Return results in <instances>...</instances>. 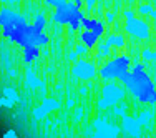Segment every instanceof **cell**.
I'll return each instance as SVG.
<instances>
[{"label": "cell", "mask_w": 156, "mask_h": 138, "mask_svg": "<svg viewBox=\"0 0 156 138\" xmlns=\"http://www.w3.org/2000/svg\"><path fill=\"white\" fill-rule=\"evenodd\" d=\"M106 20H108V22H115V13L108 12V13H106Z\"/></svg>", "instance_id": "obj_25"}, {"label": "cell", "mask_w": 156, "mask_h": 138, "mask_svg": "<svg viewBox=\"0 0 156 138\" xmlns=\"http://www.w3.org/2000/svg\"><path fill=\"white\" fill-rule=\"evenodd\" d=\"M138 12L141 13V15H151V17L156 15V12L153 10V7H151V5H140L138 7Z\"/></svg>", "instance_id": "obj_17"}, {"label": "cell", "mask_w": 156, "mask_h": 138, "mask_svg": "<svg viewBox=\"0 0 156 138\" xmlns=\"http://www.w3.org/2000/svg\"><path fill=\"white\" fill-rule=\"evenodd\" d=\"M22 24H27L23 15H20V13L13 12V10H10V9L0 10V27H2V37L3 38L9 37V33L12 28H15L17 25H22Z\"/></svg>", "instance_id": "obj_6"}, {"label": "cell", "mask_w": 156, "mask_h": 138, "mask_svg": "<svg viewBox=\"0 0 156 138\" xmlns=\"http://www.w3.org/2000/svg\"><path fill=\"white\" fill-rule=\"evenodd\" d=\"M106 42H108L110 47H116V48H121L125 47V37L123 35H110L108 38H106Z\"/></svg>", "instance_id": "obj_14"}, {"label": "cell", "mask_w": 156, "mask_h": 138, "mask_svg": "<svg viewBox=\"0 0 156 138\" xmlns=\"http://www.w3.org/2000/svg\"><path fill=\"white\" fill-rule=\"evenodd\" d=\"M40 57V48L37 45H28L23 47V62L25 63H32L33 60Z\"/></svg>", "instance_id": "obj_12"}, {"label": "cell", "mask_w": 156, "mask_h": 138, "mask_svg": "<svg viewBox=\"0 0 156 138\" xmlns=\"http://www.w3.org/2000/svg\"><path fill=\"white\" fill-rule=\"evenodd\" d=\"M43 2H45L48 7H55V9H57V7H60L62 3L68 2V0H43Z\"/></svg>", "instance_id": "obj_20"}, {"label": "cell", "mask_w": 156, "mask_h": 138, "mask_svg": "<svg viewBox=\"0 0 156 138\" xmlns=\"http://www.w3.org/2000/svg\"><path fill=\"white\" fill-rule=\"evenodd\" d=\"M81 27H83L85 30H91V32L98 33L100 37L103 35V32H105V24L100 22V20H96V18L83 17V18H81Z\"/></svg>", "instance_id": "obj_9"}, {"label": "cell", "mask_w": 156, "mask_h": 138, "mask_svg": "<svg viewBox=\"0 0 156 138\" xmlns=\"http://www.w3.org/2000/svg\"><path fill=\"white\" fill-rule=\"evenodd\" d=\"M141 57H143V60H148V62H156V52H151V50H143Z\"/></svg>", "instance_id": "obj_18"}, {"label": "cell", "mask_w": 156, "mask_h": 138, "mask_svg": "<svg viewBox=\"0 0 156 138\" xmlns=\"http://www.w3.org/2000/svg\"><path fill=\"white\" fill-rule=\"evenodd\" d=\"M85 17V13L80 9H76L72 2H65L60 7H57L53 12V22L58 25H70V30L76 32L81 27V18Z\"/></svg>", "instance_id": "obj_3"}, {"label": "cell", "mask_w": 156, "mask_h": 138, "mask_svg": "<svg viewBox=\"0 0 156 138\" xmlns=\"http://www.w3.org/2000/svg\"><path fill=\"white\" fill-rule=\"evenodd\" d=\"M153 18H154V20H156V15H154V17H153Z\"/></svg>", "instance_id": "obj_27"}, {"label": "cell", "mask_w": 156, "mask_h": 138, "mask_svg": "<svg viewBox=\"0 0 156 138\" xmlns=\"http://www.w3.org/2000/svg\"><path fill=\"white\" fill-rule=\"evenodd\" d=\"M98 45V53H96V57L98 58H106L110 55L111 52V47L108 45V42H101V43H96Z\"/></svg>", "instance_id": "obj_15"}, {"label": "cell", "mask_w": 156, "mask_h": 138, "mask_svg": "<svg viewBox=\"0 0 156 138\" xmlns=\"http://www.w3.org/2000/svg\"><path fill=\"white\" fill-rule=\"evenodd\" d=\"M129 72V57L128 55H120L110 60L106 65H103L98 70V75L105 80H121L126 73Z\"/></svg>", "instance_id": "obj_4"}, {"label": "cell", "mask_w": 156, "mask_h": 138, "mask_svg": "<svg viewBox=\"0 0 156 138\" xmlns=\"http://www.w3.org/2000/svg\"><path fill=\"white\" fill-rule=\"evenodd\" d=\"M76 58H78V55H76V52L73 50L72 53H70V60H76Z\"/></svg>", "instance_id": "obj_26"}, {"label": "cell", "mask_w": 156, "mask_h": 138, "mask_svg": "<svg viewBox=\"0 0 156 138\" xmlns=\"http://www.w3.org/2000/svg\"><path fill=\"white\" fill-rule=\"evenodd\" d=\"M58 107H60V103H58V102H55L53 98H47L45 102H43V105L35 110V117H37V118H42V117H45L48 111L57 110Z\"/></svg>", "instance_id": "obj_11"}, {"label": "cell", "mask_w": 156, "mask_h": 138, "mask_svg": "<svg viewBox=\"0 0 156 138\" xmlns=\"http://www.w3.org/2000/svg\"><path fill=\"white\" fill-rule=\"evenodd\" d=\"M98 40H100V35H98V33H95V32H91V30H85V32L80 33V42L83 43L87 48L96 47Z\"/></svg>", "instance_id": "obj_10"}, {"label": "cell", "mask_w": 156, "mask_h": 138, "mask_svg": "<svg viewBox=\"0 0 156 138\" xmlns=\"http://www.w3.org/2000/svg\"><path fill=\"white\" fill-rule=\"evenodd\" d=\"M85 3H87V7H88V10H90V9H93V7H95V3H96V0H85Z\"/></svg>", "instance_id": "obj_23"}, {"label": "cell", "mask_w": 156, "mask_h": 138, "mask_svg": "<svg viewBox=\"0 0 156 138\" xmlns=\"http://www.w3.org/2000/svg\"><path fill=\"white\" fill-rule=\"evenodd\" d=\"M33 27H35V30H38V32H43V28H45V25H47V18L43 13H38L35 18H33Z\"/></svg>", "instance_id": "obj_16"}, {"label": "cell", "mask_w": 156, "mask_h": 138, "mask_svg": "<svg viewBox=\"0 0 156 138\" xmlns=\"http://www.w3.org/2000/svg\"><path fill=\"white\" fill-rule=\"evenodd\" d=\"M125 98V90L116 83H108L103 87L101 90V98L98 100V108H108V107H113L116 105L118 102Z\"/></svg>", "instance_id": "obj_5"}, {"label": "cell", "mask_w": 156, "mask_h": 138, "mask_svg": "<svg viewBox=\"0 0 156 138\" xmlns=\"http://www.w3.org/2000/svg\"><path fill=\"white\" fill-rule=\"evenodd\" d=\"M70 2H72L73 5L76 7V9H80V10H81V7H83V3H85L83 0H70Z\"/></svg>", "instance_id": "obj_22"}, {"label": "cell", "mask_w": 156, "mask_h": 138, "mask_svg": "<svg viewBox=\"0 0 156 138\" xmlns=\"http://www.w3.org/2000/svg\"><path fill=\"white\" fill-rule=\"evenodd\" d=\"M27 77H28V83H30V87H33V88H37L40 85V82H38V78H35L33 77V73L28 70V73H27Z\"/></svg>", "instance_id": "obj_19"}, {"label": "cell", "mask_w": 156, "mask_h": 138, "mask_svg": "<svg viewBox=\"0 0 156 138\" xmlns=\"http://www.w3.org/2000/svg\"><path fill=\"white\" fill-rule=\"evenodd\" d=\"M72 73H73L76 78H80V80H91V78H93L96 73H98V70H96V67H95L93 62L78 60L75 65H73Z\"/></svg>", "instance_id": "obj_8"}, {"label": "cell", "mask_w": 156, "mask_h": 138, "mask_svg": "<svg viewBox=\"0 0 156 138\" xmlns=\"http://www.w3.org/2000/svg\"><path fill=\"white\" fill-rule=\"evenodd\" d=\"M121 83L129 90L136 100H140L141 103H148V105H156V88L154 83L151 80V77L148 75V72L144 70V67L141 63H136L133 67L131 72H128L121 78Z\"/></svg>", "instance_id": "obj_1"}, {"label": "cell", "mask_w": 156, "mask_h": 138, "mask_svg": "<svg viewBox=\"0 0 156 138\" xmlns=\"http://www.w3.org/2000/svg\"><path fill=\"white\" fill-rule=\"evenodd\" d=\"M125 130L129 133V135H140V130H141V123L140 120H135V118H129V117H125Z\"/></svg>", "instance_id": "obj_13"}, {"label": "cell", "mask_w": 156, "mask_h": 138, "mask_svg": "<svg viewBox=\"0 0 156 138\" xmlns=\"http://www.w3.org/2000/svg\"><path fill=\"white\" fill-rule=\"evenodd\" d=\"M123 15H125L126 18H131V17H135V12H131V10H125Z\"/></svg>", "instance_id": "obj_24"}, {"label": "cell", "mask_w": 156, "mask_h": 138, "mask_svg": "<svg viewBox=\"0 0 156 138\" xmlns=\"http://www.w3.org/2000/svg\"><path fill=\"white\" fill-rule=\"evenodd\" d=\"M75 52H76V55H85L88 52V48L83 45V43H81V45H76L75 47Z\"/></svg>", "instance_id": "obj_21"}, {"label": "cell", "mask_w": 156, "mask_h": 138, "mask_svg": "<svg viewBox=\"0 0 156 138\" xmlns=\"http://www.w3.org/2000/svg\"><path fill=\"white\" fill-rule=\"evenodd\" d=\"M7 38L20 47H28V45L43 47L50 42L48 35H45L43 32L35 30V27L28 24H22V25H17L15 28H12Z\"/></svg>", "instance_id": "obj_2"}, {"label": "cell", "mask_w": 156, "mask_h": 138, "mask_svg": "<svg viewBox=\"0 0 156 138\" xmlns=\"http://www.w3.org/2000/svg\"><path fill=\"white\" fill-rule=\"evenodd\" d=\"M125 32H128L129 35L136 37V38L146 40L150 38V25L144 20H140V18H126V25H125Z\"/></svg>", "instance_id": "obj_7"}]
</instances>
